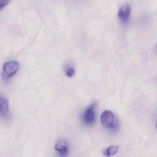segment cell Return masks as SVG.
Wrapping results in <instances>:
<instances>
[{"instance_id":"cell-1","label":"cell","mask_w":157,"mask_h":157,"mask_svg":"<svg viewBox=\"0 0 157 157\" xmlns=\"http://www.w3.org/2000/svg\"><path fill=\"white\" fill-rule=\"evenodd\" d=\"M101 121L104 127L110 129H115L118 126V121L112 111L105 110L101 115Z\"/></svg>"},{"instance_id":"cell-2","label":"cell","mask_w":157,"mask_h":157,"mask_svg":"<svg viewBox=\"0 0 157 157\" xmlns=\"http://www.w3.org/2000/svg\"><path fill=\"white\" fill-rule=\"evenodd\" d=\"M97 105L95 103L89 105L84 111L82 115V121L84 124L91 125L95 122Z\"/></svg>"},{"instance_id":"cell-3","label":"cell","mask_w":157,"mask_h":157,"mask_svg":"<svg viewBox=\"0 0 157 157\" xmlns=\"http://www.w3.org/2000/svg\"><path fill=\"white\" fill-rule=\"evenodd\" d=\"M19 68V64L15 61L6 62L3 67L2 75L5 78H10L14 75Z\"/></svg>"},{"instance_id":"cell-4","label":"cell","mask_w":157,"mask_h":157,"mask_svg":"<svg viewBox=\"0 0 157 157\" xmlns=\"http://www.w3.org/2000/svg\"><path fill=\"white\" fill-rule=\"evenodd\" d=\"M69 145L67 141L64 140H59L56 143L55 149L60 157H66L68 154Z\"/></svg>"},{"instance_id":"cell-5","label":"cell","mask_w":157,"mask_h":157,"mask_svg":"<svg viewBox=\"0 0 157 157\" xmlns=\"http://www.w3.org/2000/svg\"><path fill=\"white\" fill-rule=\"evenodd\" d=\"M10 117L9 102L7 99L0 95V117L8 118Z\"/></svg>"},{"instance_id":"cell-6","label":"cell","mask_w":157,"mask_h":157,"mask_svg":"<svg viewBox=\"0 0 157 157\" xmlns=\"http://www.w3.org/2000/svg\"><path fill=\"white\" fill-rule=\"evenodd\" d=\"M131 8L128 4H124L122 5L118 12V17L123 21H126L129 19Z\"/></svg>"},{"instance_id":"cell-7","label":"cell","mask_w":157,"mask_h":157,"mask_svg":"<svg viewBox=\"0 0 157 157\" xmlns=\"http://www.w3.org/2000/svg\"><path fill=\"white\" fill-rule=\"evenodd\" d=\"M118 147L117 146H112L108 147L103 151L104 155L106 157H111L115 154L118 151Z\"/></svg>"},{"instance_id":"cell-8","label":"cell","mask_w":157,"mask_h":157,"mask_svg":"<svg viewBox=\"0 0 157 157\" xmlns=\"http://www.w3.org/2000/svg\"><path fill=\"white\" fill-rule=\"evenodd\" d=\"M65 72H66V75L68 77H73L75 74V69L73 67L69 65L66 67V69H65Z\"/></svg>"},{"instance_id":"cell-9","label":"cell","mask_w":157,"mask_h":157,"mask_svg":"<svg viewBox=\"0 0 157 157\" xmlns=\"http://www.w3.org/2000/svg\"><path fill=\"white\" fill-rule=\"evenodd\" d=\"M10 2V1H6V0H0V10H1L2 9L4 8Z\"/></svg>"}]
</instances>
